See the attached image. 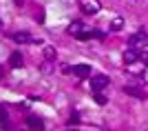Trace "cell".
<instances>
[{
    "mask_svg": "<svg viewBox=\"0 0 148 131\" xmlns=\"http://www.w3.org/2000/svg\"><path fill=\"white\" fill-rule=\"evenodd\" d=\"M80 9L86 16H95V13L102 11V2L99 0H80Z\"/></svg>",
    "mask_w": 148,
    "mask_h": 131,
    "instance_id": "obj_2",
    "label": "cell"
},
{
    "mask_svg": "<svg viewBox=\"0 0 148 131\" xmlns=\"http://www.w3.org/2000/svg\"><path fill=\"white\" fill-rule=\"evenodd\" d=\"M66 125H69V127H75V125H80V113H71V118L66 120Z\"/></svg>",
    "mask_w": 148,
    "mask_h": 131,
    "instance_id": "obj_14",
    "label": "cell"
},
{
    "mask_svg": "<svg viewBox=\"0 0 148 131\" xmlns=\"http://www.w3.org/2000/svg\"><path fill=\"white\" fill-rule=\"evenodd\" d=\"M95 102H97V105H106V96L102 94V91H97V94H95Z\"/></svg>",
    "mask_w": 148,
    "mask_h": 131,
    "instance_id": "obj_15",
    "label": "cell"
},
{
    "mask_svg": "<svg viewBox=\"0 0 148 131\" xmlns=\"http://www.w3.org/2000/svg\"><path fill=\"white\" fill-rule=\"evenodd\" d=\"M124 94H126V96H135V98H139V100H146L148 98L146 89L135 87V85H126V87H124Z\"/></svg>",
    "mask_w": 148,
    "mask_h": 131,
    "instance_id": "obj_5",
    "label": "cell"
},
{
    "mask_svg": "<svg viewBox=\"0 0 148 131\" xmlns=\"http://www.w3.org/2000/svg\"><path fill=\"white\" fill-rule=\"evenodd\" d=\"M122 60H124V64H126V67H128V64H137L139 60H142V51H137V49H133V47H128V49L124 51Z\"/></svg>",
    "mask_w": 148,
    "mask_h": 131,
    "instance_id": "obj_4",
    "label": "cell"
},
{
    "mask_svg": "<svg viewBox=\"0 0 148 131\" xmlns=\"http://www.w3.org/2000/svg\"><path fill=\"white\" fill-rule=\"evenodd\" d=\"M0 78H2V69H0Z\"/></svg>",
    "mask_w": 148,
    "mask_h": 131,
    "instance_id": "obj_21",
    "label": "cell"
},
{
    "mask_svg": "<svg viewBox=\"0 0 148 131\" xmlns=\"http://www.w3.org/2000/svg\"><path fill=\"white\" fill-rule=\"evenodd\" d=\"M108 85H111V80H108V76H104V73H97V76H93V78H91V91H93V94H97V91L106 89Z\"/></svg>",
    "mask_w": 148,
    "mask_h": 131,
    "instance_id": "obj_3",
    "label": "cell"
},
{
    "mask_svg": "<svg viewBox=\"0 0 148 131\" xmlns=\"http://www.w3.org/2000/svg\"><path fill=\"white\" fill-rule=\"evenodd\" d=\"M22 62H25V60H22V53H20V51H13L11 56H9V64H11L13 69H20Z\"/></svg>",
    "mask_w": 148,
    "mask_h": 131,
    "instance_id": "obj_8",
    "label": "cell"
},
{
    "mask_svg": "<svg viewBox=\"0 0 148 131\" xmlns=\"http://www.w3.org/2000/svg\"><path fill=\"white\" fill-rule=\"evenodd\" d=\"M82 29H84V25H82L80 20H73V22L69 25V29H66V31L71 33L73 38H77V36H80V31H82Z\"/></svg>",
    "mask_w": 148,
    "mask_h": 131,
    "instance_id": "obj_9",
    "label": "cell"
},
{
    "mask_svg": "<svg viewBox=\"0 0 148 131\" xmlns=\"http://www.w3.org/2000/svg\"><path fill=\"white\" fill-rule=\"evenodd\" d=\"M33 18H36L38 22H44V9H38V11H36V16H33Z\"/></svg>",
    "mask_w": 148,
    "mask_h": 131,
    "instance_id": "obj_17",
    "label": "cell"
},
{
    "mask_svg": "<svg viewBox=\"0 0 148 131\" xmlns=\"http://www.w3.org/2000/svg\"><path fill=\"white\" fill-rule=\"evenodd\" d=\"M0 31H2V20H0Z\"/></svg>",
    "mask_w": 148,
    "mask_h": 131,
    "instance_id": "obj_20",
    "label": "cell"
},
{
    "mask_svg": "<svg viewBox=\"0 0 148 131\" xmlns=\"http://www.w3.org/2000/svg\"><path fill=\"white\" fill-rule=\"evenodd\" d=\"M7 118H9V116H7V109L2 105H0V125H5L7 122Z\"/></svg>",
    "mask_w": 148,
    "mask_h": 131,
    "instance_id": "obj_16",
    "label": "cell"
},
{
    "mask_svg": "<svg viewBox=\"0 0 148 131\" xmlns=\"http://www.w3.org/2000/svg\"><path fill=\"white\" fill-rule=\"evenodd\" d=\"M13 40L18 44H25V42H33V38L29 36V33H25V31H20V33H13Z\"/></svg>",
    "mask_w": 148,
    "mask_h": 131,
    "instance_id": "obj_11",
    "label": "cell"
},
{
    "mask_svg": "<svg viewBox=\"0 0 148 131\" xmlns=\"http://www.w3.org/2000/svg\"><path fill=\"white\" fill-rule=\"evenodd\" d=\"M88 38H93V29L84 27V29L80 31V36H77V40H88Z\"/></svg>",
    "mask_w": 148,
    "mask_h": 131,
    "instance_id": "obj_13",
    "label": "cell"
},
{
    "mask_svg": "<svg viewBox=\"0 0 148 131\" xmlns=\"http://www.w3.org/2000/svg\"><path fill=\"white\" fill-rule=\"evenodd\" d=\"M27 125H29L31 131H42L44 129V120L38 118V116H29V118H27Z\"/></svg>",
    "mask_w": 148,
    "mask_h": 131,
    "instance_id": "obj_6",
    "label": "cell"
},
{
    "mask_svg": "<svg viewBox=\"0 0 148 131\" xmlns=\"http://www.w3.org/2000/svg\"><path fill=\"white\" fill-rule=\"evenodd\" d=\"M128 47H133V49H137V51L148 49V33L144 31V29H139L137 33H133V36L128 38Z\"/></svg>",
    "mask_w": 148,
    "mask_h": 131,
    "instance_id": "obj_1",
    "label": "cell"
},
{
    "mask_svg": "<svg viewBox=\"0 0 148 131\" xmlns=\"http://www.w3.org/2000/svg\"><path fill=\"white\" fill-rule=\"evenodd\" d=\"M104 36H106V31H102V29H93V38H99V40H102Z\"/></svg>",
    "mask_w": 148,
    "mask_h": 131,
    "instance_id": "obj_18",
    "label": "cell"
},
{
    "mask_svg": "<svg viewBox=\"0 0 148 131\" xmlns=\"http://www.w3.org/2000/svg\"><path fill=\"white\" fill-rule=\"evenodd\" d=\"M69 131H71V129H69ZM73 131H75V129H73Z\"/></svg>",
    "mask_w": 148,
    "mask_h": 131,
    "instance_id": "obj_22",
    "label": "cell"
},
{
    "mask_svg": "<svg viewBox=\"0 0 148 131\" xmlns=\"http://www.w3.org/2000/svg\"><path fill=\"white\" fill-rule=\"evenodd\" d=\"M142 62H144V67H148V51L146 49L142 51Z\"/></svg>",
    "mask_w": 148,
    "mask_h": 131,
    "instance_id": "obj_19",
    "label": "cell"
},
{
    "mask_svg": "<svg viewBox=\"0 0 148 131\" xmlns=\"http://www.w3.org/2000/svg\"><path fill=\"white\" fill-rule=\"evenodd\" d=\"M42 56H44V60H56V56H58L56 47H51V44H44V49H42Z\"/></svg>",
    "mask_w": 148,
    "mask_h": 131,
    "instance_id": "obj_10",
    "label": "cell"
},
{
    "mask_svg": "<svg viewBox=\"0 0 148 131\" xmlns=\"http://www.w3.org/2000/svg\"><path fill=\"white\" fill-rule=\"evenodd\" d=\"M73 73L77 78H88L91 76V64H73Z\"/></svg>",
    "mask_w": 148,
    "mask_h": 131,
    "instance_id": "obj_7",
    "label": "cell"
},
{
    "mask_svg": "<svg viewBox=\"0 0 148 131\" xmlns=\"http://www.w3.org/2000/svg\"><path fill=\"white\" fill-rule=\"evenodd\" d=\"M111 29H113V31H122V29H124V18H122V16H115V18H113Z\"/></svg>",
    "mask_w": 148,
    "mask_h": 131,
    "instance_id": "obj_12",
    "label": "cell"
}]
</instances>
